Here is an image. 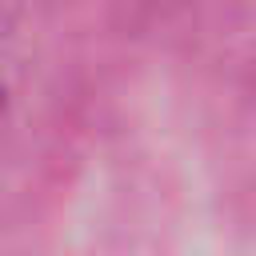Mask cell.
<instances>
[{"label": "cell", "instance_id": "1", "mask_svg": "<svg viewBox=\"0 0 256 256\" xmlns=\"http://www.w3.org/2000/svg\"><path fill=\"white\" fill-rule=\"evenodd\" d=\"M0 104H4V92H0Z\"/></svg>", "mask_w": 256, "mask_h": 256}]
</instances>
